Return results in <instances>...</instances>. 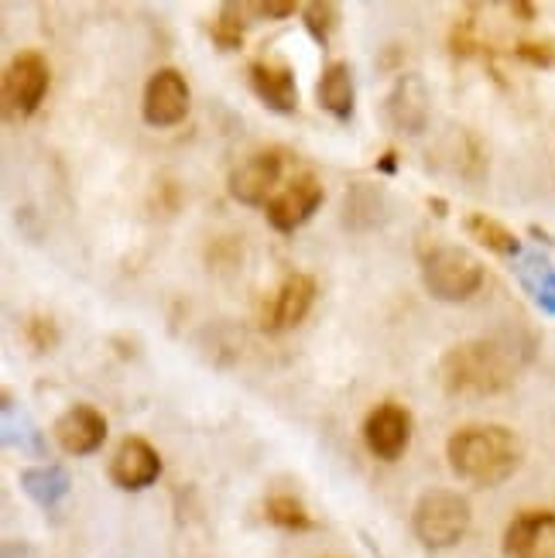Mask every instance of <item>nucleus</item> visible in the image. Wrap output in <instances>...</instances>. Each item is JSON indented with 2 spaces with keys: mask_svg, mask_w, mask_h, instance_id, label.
<instances>
[{
  "mask_svg": "<svg viewBox=\"0 0 555 558\" xmlns=\"http://www.w3.org/2000/svg\"><path fill=\"white\" fill-rule=\"evenodd\" d=\"M302 24L312 35V41H316L319 48H326L333 41L336 28H340V8L329 4V0H312V4L302 8Z\"/></svg>",
  "mask_w": 555,
  "mask_h": 558,
  "instance_id": "b1692460",
  "label": "nucleus"
},
{
  "mask_svg": "<svg viewBox=\"0 0 555 558\" xmlns=\"http://www.w3.org/2000/svg\"><path fill=\"white\" fill-rule=\"evenodd\" d=\"M473 511L470 500L456 490H429L419 497L412 511V531L425 548H453L456 542H463L470 531Z\"/></svg>",
  "mask_w": 555,
  "mask_h": 558,
  "instance_id": "20e7f679",
  "label": "nucleus"
},
{
  "mask_svg": "<svg viewBox=\"0 0 555 558\" xmlns=\"http://www.w3.org/2000/svg\"><path fill=\"white\" fill-rule=\"evenodd\" d=\"M21 490L28 494L45 511H56L69 494V473L56 463H41L21 470Z\"/></svg>",
  "mask_w": 555,
  "mask_h": 558,
  "instance_id": "a211bd4d",
  "label": "nucleus"
},
{
  "mask_svg": "<svg viewBox=\"0 0 555 558\" xmlns=\"http://www.w3.org/2000/svg\"><path fill=\"white\" fill-rule=\"evenodd\" d=\"M248 80L257 100L275 110V113H295L299 107V83H295V69L285 59L275 56H261L251 62Z\"/></svg>",
  "mask_w": 555,
  "mask_h": 558,
  "instance_id": "9b49d317",
  "label": "nucleus"
},
{
  "mask_svg": "<svg viewBox=\"0 0 555 558\" xmlns=\"http://www.w3.org/2000/svg\"><path fill=\"white\" fill-rule=\"evenodd\" d=\"M377 172L395 175V172H398V155H395V151H384V155H381V161H377Z\"/></svg>",
  "mask_w": 555,
  "mask_h": 558,
  "instance_id": "c85d7f7f",
  "label": "nucleus"
},
{
  "mask_svg": "<svg viewBox=\"0 0 555 558\" xmlns=\"http://www.w3.org/2000/svg\"><path fill=\"white\" fill-rule=\"evenodd\" d=\"M316 295H319V284H316V278H312V275H302V271L288 275L278 284L275 295H272L268 312H264V329H268V332L295 329L305 319V315H309V308H312V302H316Z\"/></svg>",
  "mask_w": 555,
  "mask_h": 558,
  "instance_id": "ddd939ff",
  "label": "nucleus"
},
{
  "mask_svg": "<svg viewBox=\"0 0 555 558\" xmlns=\"http://www.w3.org/2000/svg\"><path fill=\"white\" fill-rule=\"evenodd\" d=\"M463 227H467V233L476 240V244H484L487 251H494L500 257H515L518 260L524 254L521 240L504 223H497L494 216H487V213H470L467 220H463Z\"/></svg>",
  "mask_w": 555,
  "mask_h": 558,
  "instance_id": "aec40b11",
  "label": "nucleus"
},
{
  "mask_svg": "<svg viewBox=\"0 0 555 558\" xmlns=\"http://www.w3.org/2000/svg\"><path fill=\"white\" fill-rule=\"evenodd\" d=\"M504 558H555V514L521 511L504 531Z\"/></svg>",
  "mask_w": 555,
  "mask_h": 558,
  "instance_id": "f8f14e48",
  "label": "nucleus"
},
{
  "mask_svg": "<svg viewBox=\"0 0 555 558\" xmlns=\"http://www.w3.org/2000/svg\"><path fill=\"white\" fill-rule=\"evenodd\" d=\"M511 11H515V14H521V17H528V21L535 17V8H532V4H515Z\"/></svg>",
  "mask_w": 555,
  "mask_h": 558,
  "instance_id": "c756f323",
  "label": "nucleus"
},
{
  "mask_svg": "<svg viewBox=\"0 0 555 558\" xmlns=\"http://www.w3.org/2000/svg\"><path fill=\"white\" fill-rule=\"evenodd\" d=\"M257 17H254V4H224L220 14H216L209 38L224 48V52H237L244 45V32L251 28Z\"/></svg>",
  "mask_w": 555,
  "mask_h": 558,
  "instance_id": "4be33fe9",
  "label": "nucleus"
},
{
  "mask_svg": "<svg viewBox=\"0 0 555 558\" xmlns=\"http://www.w3.org/2000/svg\"><path fill=\"white\" fill-rule=\"evenodd\" d=\"M432 209H436V216H446V203L443 199H432Z\"/></svg>",
  "mask_w": 555,
  "mask_h": 558,
  "instance_id": "7c9ffc66",
  "label": "nucleus"
},
{
  "mask_svg": "<svg viewBox=\"0 0 555 558\" xmlns=\"http://www.w3.org/2000/svg\"><path fill=\"white\" fill-rule=\"evenodd\" d=\"M264 518H268L275 527H285V531H312L309 511L292 494H272L268 500H264Z\"/></svg>",
  "mask_w": 555,
  "mask_h": 558,
  "instance_id": "5701e85b",
  "label": "nucleus"
},
{
  "mask_svg": "<svg viewBox=\"0 0 555 558\" xmlns=\"http://www.w3.org/2000/svg\"><path fill=\"white\" fill-rule=\"evenodd\" d=\"M408 439H412V415L395 401L377 404L364 418V446L377 459H384V463L401 459V452L408 449Z\"/></svg>",
  "mask_w": 555,
  "mask_h": 558,
  "instance_id": "9d476101",
  "label": "nucleus"
},
{
  "mask_svg": "<svg viewBox=\"0 0 555 558\" xmlns=\"http://www.w3.org/2000/svg\"><path fill=\"white\" fill-rule=\"evenodd\" d=\"M299 8L295 4H275V0H264V4H254V17L261 21H285V17H292Z\"/></svg>",
  "mask_w": 555,
  "mask_h": 558,
  "instance_id": "bb28decb",
  "label": "nucleus"
},
{
  "mask_svg": "<svg viewBox=\"0 0 555 558\" xmlns=\"http://www.w3.org/2000/svg\"><path fill=\"white\" fill-rule=\"evenodd\" d=\"M107 473H110V483L120 490H131V494L148 490L161 476V456L148 439L128 435V439H120V446L113 449Z\"/></svg>",
  "mask_w": 555,
  "mask_h": 558,
  "instance_id": "1a4fd4ad",
  "label": "nucleus"
},
{
  "mask_svg": "<svg viewBox=\"0 0 555 558\" xmlns=\"http://www.w3.org/2000/svg\"><path fill=\"white\" fill-rule=\"evenodd\" d=\"M535 339L524 332H494L467 339L439 360V384L456 398H487L500 395L515 384V377L532 363Z\"/></svg>",
  "mask_w": 555,
  "mask_h": 558,
  "instance_id": "f257e3e1",
  "label": "nucleus"
},
{
  "mask_svg": "<svg viewBox=\"0 0 555 558\" xmlns=\"http://www.w3.org/2000/svg\"><path fill=\"white\" fill-rule=\"evenodd\" d=\"M422 284L436 302H467L484 284V264L456 244H439L422 257Z\"/></svg>",
  "mask_w": 555,
  "mask_h": 558,
  "instance_id": "7ed1b4c3",
  "label": "nucleus"
},
{
  "mask_svg": "<svg viewBox=\"0 0 555 558\" xmlns=\"http://www.w3.org/2000/svg\"><path fill=\"white\" fill-rule=\"evenodd\" d=\"M0 558H38V551L28 542H4Z\"/></svg>",
  "mask_w": 555,
  "mask_h": 558,
  "instance_id": "cd10ccee",
  "label": "nucleus"
},
{
  "mask_svg": "<svg viewBox=\"0 0 555 558\" xmlns=\"http://www.w3.org/2000/svg\"><path fill=\"white\" fill-rule=\"evenodd\" d=\"M384 213H388V199H384V192L374 189V185H364L357 182L350 189V196L343 203V223L353 227V230H371L384 220Z\"/></svg>",
  "mask_w": 555,
  "mask_h": 558,
  "instance_id": "6ab92c4d",
  "label": "nucleus"
},
{
  "mask_svg": "<svg viewBox=\"0 0 555 558\" xmlns=\"http://www.w3.org/2000/svg\"><path fill=\"white\" fill-rule=\"evenodd\" d=\"M28 339H32V347L41 353V350H52L56 347V329L48 319H32L28 323Z\"/></svg>",
  "mask_w": 555,
  "mask_h": 558,
  "instance_id": "393cba45",
  "label": "nucleus"
},
{
  "mask_svg": "<svg viewBox=\"0 0 555 558\" xmlns=\"http://www.w3.org/2000/svg\"><path fill=\"white\" fill-rule=\"evenodd\" d=\"M515 275L545 315H555V264L542 251H524L515 260Z\"/></svg>",
  "mask_w": 555,
  "mask_h": 558,
  "instance_id": "dca6fc26",
  "label": "nucleus"
},
{
  "mask_svg": "<svg viewBox=\"0 0 555 558\" xmlns=\"http://www.w3.org/2000/svg\"><path fill=\"white\" fill-rule=\"evenodd\" d=\"M446 459L449 470L473 487H500L518 473L524 446L508 425H463L449 435Z\"/></svg>",
  "mask_w": 555,
  "mask_h": 558,
  "instance_id": "f03ea898",
  "label": "nucleus"
},
{
  "mask_svg": "<svg viewBox=\"0 0 555 558\" xmlns=\"http://www.w3.org/2000/svg\"><path fill=\"white\" fill-rule=\"evenodd\" d=\"M326 192H323V182L312 175V172H302L295 175L292 182H285L281 192H275L272 203L264 206V216H268L272 230L278 233H295L299 227H305L316 209L323 206Z\"/></svg>",
  "mask_w": 555,
  "mask_h": 558,
  "instance_id": "0eeeda50",
  "label": "nucleus"
},
{
  "mask_svg": "<svg viewBox=\"0 0 555 558\" xmlns=\"http://www.w3.org/2000/svg\"><path fill=\"white\" fill-rule=\"evenodd\" d=\"M429 104L432 100H429L425 80L419 76V72H405V76H398V83L391 86L384 110H388V120H391L395 131L422 134L429 124Z\"/></svg>",
  "mask_w": 555,
  "mask_h": 558,
  "instance_id": "2eb2a0df",
  "label": "nucleus"
},
{
  "mask_svg": "<svg viewBox=\"0 0 555 558\" xmlns=\"http://www.w3.org/2000/svg\"><path fill=\"white\" fill-rule=\"evenodd\" d=\"M281 172H285V151L264 148V151L248 155L233 168L227 189H230V196L244 206H268L275 185L281 182Z\"/></svg>",
  "mask_w": 555,
  "mask_h": 558,
  "instance_id": "6e6552de",
  "label": "nucleus"
},
{
  "mask_svg": "<svg viewBox=\"0 0 555 558\" xmlns=\"http://www.w3.org/2000/svg\"><path fill=\"white\" fill-rule=\"evenodd\" d=\"M52 83V69H48L41 52H17L4 72V107L11 117H32Z\"/></svg>",
  "mask_w": 555,
  "mask_h": 558,
  "instance_id": "39448f33",
  "label": "nucleus"
},
{
  "mask_svg": "<svg viewBox=\"0 0 555 558\" xmlns=\"http://www.w3.org/2000/svg\"><path fill=\"white\" fill-rule=\"evenodd\" d=\"M0 415H4V446H8V449L32 452V456H45V439H41L38 425L14 404L11 395H4V404H0Z\"/></svg>",
  "mask_w": 555,
  "mask_h": 558,
  "instance_id": "412c9836",
  "label": "nucleus"
},
{
  "mask_svg": "<svg viewBox=\"0 0 555 558\" xmlns=\"http://www.w3.org/2000/svg\"><path fill=\"white\" fill-rule=\"evenodd\" d=\"M52 435L62 452L89 456L107 442V418L93 404H72L56 418Z\"/></svg>",
  "mask_w": 555,
  "mask_h": 558,
  "instance_id": "4468645a",
  "label": "nucleus"
},
{
  "mask_svg": "<svg viewBox=\"0 0 555 558\" xmlns=\"http://www.w3.org/2000/svg\"><path fill=\"white\" fill-rule=\"evenodd\" d=\"M316 96H319V107L336 117V120H350L353 117V72L347 62H329L319 76V86H316Z\"/></svg>",
  "mask_w": 555,
  "mask_h": 558,
  "instance_id": "f3484780",
  "label": "nucleus"
},
{
  "mask_svg": "<svg viewBox=\"0 0 555 558\" xmlns=\"http://www.w3.org/2000/svg\"><path fill=\"white\" fill-rule=\"evenodd\" d=\"M518 59L532 62V65H552L555 62V52L548 45H539V41H521L518 45Z\"/></svg>",
  "mask_w": 555,
  "mask_h": 558,
  "instance_id": "a878e982",
  "label": "nucleus"
},
{
  "mask_svg": "<svg viewBox=\"0 0 555 558\" xmlns=\"http://www.w3.org/2000/svg\"><path fill=\"white\" fill-rule=\"evenodd\" d=\"M189 113V83L179 69H155L141 96V117L152 128H176Z\"/></svg>",
  "mask_w": 555,
  "mask_h": 558,
  "instance_id": "423d86ee",
  "label": "nucleus"
}]
</instances>
